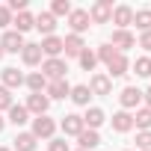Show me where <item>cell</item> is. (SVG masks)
Here are the masks:
<instances>
[{"instance_id": "cell-22", "label": "cell", "mask_w": 151, "mask_h": 151, "mask_svg": "<svg viewBox=\"0 0 151 151\" xmlns=\"http://www.w3.org/2000/svg\"><path fill=\"white\" fill-rule=\"evenodd\" d=\"M42 56H45V53H42V47H39V45H24V50H21V59H24L27 65H39V62H42Z\"/></svg>"}, {"instance_id": "cell-15", "label": "cell", "mask_w": 151, "mask_h": 151, "mask_svg": "<svg viewBox=\"0 0 151 151\" xmlns=\"http://www.w3.org/2000/svg\"><path fill=\"white\" fill-rule=\"evenodd\" d=\"M62 50H65L68 56H80V53L86 50V45H83V39H80V36H74V33H71V36H65V39H62Z\"/></svg>"}, {"instance_id": "cell-30", "label": "cell", "mask_w": 151, "mask_h": 151, "mask_svg": "<svg viewBox=\"0 0 151 151\" xmlns=\"http://www.w3.org/2000/svg\"><path fill=\"white\" fill-rule=\"evenodd\" d=\"M77 59H80L83 71H95V65H98V56H95V50H83Z\"/></svg>"}, {"instance_id": "cell-32", "label": "cell", "mask_w": 151, "mask_h": 151, "mask_svg": "<svg viewBox=\"0 0 151 151\" xmlns=\"http://www.w3.org/2000/svg\"><path fill=\"white\" fill-rule=\"evenodd\" d=\"M116 53H119V50H116V47H113V45H101V47H98V53H95V56H98V59H101V62H110V59H113V56H116Z\"/></svg>"}, {"instance_id": "cell-24", "label": "cell", "mask_w": 151, "mask_h": 151, "mask_svg": "<svg viewBox=\"0 0 151 151\" xmlns=\"http://www.w3.org/2000/svg\"><path fill=\"white\" fill-rule=\"evenodd\" d=\"M21 83H24V74L18 68H3V86L6 89H18Z\"/></svg>"}, {"instance_id": "cell-35", "label": "cell", "mask_w": 151, "mask_h": 151, "mask_svg": "<svg viewBox=\"0 0 151 151\" xmlns=\"http://www.w3.org/2000/svg\"><path fill=\"white\" fill-rule=\"evenodd\" d=\"M47 151H71V148H68V142H65V139H50Z\"/></svg>"}, {"instance_id": "cell-16", "label": "cell", "mask_w": 151, "mask_h": 151, "mask_svg": "<svg viewBox=\"0 0 151 151\" xmlns=\"http://www.w3.org/2000/svg\"><path fill=\"white\" fill-rule=\"evenodd\" d=\"M110 122H113V130H116V133H127V130L133 127V116H130L127 110H122V113H116V116H113Z\"/></svg>"}, {"instance_id": "cell-14", "label": "cell", "mask_w": 151, "mask_h": 151, "mask_svg": "<svg viewBox=\"0 0 151 151\" xmlns=\"http://www.w3.org/2000/svg\"><path fill=\"white\" fill-rule=\"evenodd\" d=\"M104 122H107V116H104V110H101V107H89V110H86V116H83V124H86L89 130H98Z\"/></svg>"}, {"instance_id": "cell-9", "label": "cell", "mask_w": 151, "mask_h": 151, "mask_svg": "<svg viewBox=\"0 0 151 151\" xmlns=\"http://www.w3.org/2000/svg\"><path fill=\"white\" fill-rule=\"evenodd\" d=\"M110 45H113V47H116L119 53H124L127 47H133V45H136V39H133V33H130V30H116V33H113V42H110Z\"/></svg>"}, {"instance_id": "cell-4", "label": "cell", "mask_w": 151, "mask_h": 151, "mask_svg": "<svg viewBox=\"0 0 151 151\" xmlns=\"http://www.w3.org/2000/svg\"><path fill=\"white\" fill-rule=\"evenodd\" d=\"M53 130H56L53 119H47V116H36V119H33V130H30V133H33L36 139H50Z\"/></svg>"}, {"instance_id": "cell-31", "label": "cell", "mask_w": 151, "mask_h": 151, "mask_svg": "<svg viewBox=\"0 0 151 151\" xmlns=\"http://www.w3.org/2000/svg\"><path fill=\"white\" fill-rule=\"evenodd\" d=\"M50 15H71V3L68 0H53V6H50Z\"/></svg>"}, {"instance_id": "cell-25", "label": "cell", "mask_w": 151, "mask_h": 151, "mask_svg": "<svg viewBox=\"0 0 151 151\" xmlns=\"http://www.w3.org/2000/svg\"><path fill=\"white\" fill-rule=\"evenodd\" d=\"M15 151H36V136H33L30 130L18 133V136H15Z\"/></svg>"}, {"instance_id": "cell-17", "label": "cell", "mask_w": 151, "mask_h": 151, "mask_svg": "<svg viewBox=\"0 0 151 151\" xmlns=\"http://www.w3.org/2000/svg\"><path fill=\"white\" fill-rule=\"evenodd\" d=\"M110 89H113V83H110L107 74H95L92 83H89V92L92 95H110Z\"/></svg>"}, {"instance_id": "cell-36", "label": "cell", "mask_w": 151, "mask_h": 151, "mask_svg": "<svg viewBox=\"0 0 151 151\" xmlns=\"http://www.w3.org/2000/svg\"><path fill=\"white\" fill-rule=\"evenodd\" d=\"M9 24H12V12L6 6H0V27H9Z\"/></svg>"}, {"instance_id": "cell-8", "label": "cell", "mask_w": 151, "mask_h": 151, "mask_svg": "<svg viewBox=\"0 0 151 151\" xmlns=\"http://www.w3.org/2000/svg\"><path fill=\"white\" fill-rule=\"evenodd\" d=\"M47 107H50V101H47V95H42V92H33V95L27 98V113L47 116Z\"/></svg>"}, {"instance_id": "cell-21", "label": "cell", "mask_w": 151, "mask_h": 151, "mask_svg": "<svg viewBox=\"0 0 151 151\" xmlns=\"http://www.w3.org/2000/svg\"><path fill=\"white\" fill-rule=\"evenodd\" d=\"M24 83L30 86V92H45V89H47V77H45L42 71H33V74H27V77H24Z\"/></svg>"}, {"instance_id": "cell-10", "label": "cell", "mask_w": 151, "mask_h": 151, "mask_svg": "<svg viewBox=\"0 0 151 151\" xmlns=\"http://www.w3.org/2000/svg\"><path fill=\"white\" fill-rule=\"evenodd\" d=\"M119 101H122V107H124V110H133V107H139V104H142V92H139L136 86H124V89H122V95H119Z\"/></svg>"}, {"instance_id": "cell-38", "label": "cell", "mask_w": 151, "mask_h": 151, "mask_svg": "<svg viewBox=\"0 0 151 151\" xmlns=\"http://www.w3.org/2000/svg\"><path fill=\"white\" fill-rule=\"evenodd\" d=\"M142 98H145V101H148V107H151V86H148V89L142 92Z\"/></svg>"}, {"instance_id": "cell-37", "label": "cell", "mask_w": 151, "mask_h": 151, "mask_svg": "<svg viewBox=\"0 0 151 151\" xmlns=\"http://www.w3.org/2000/svg\"><path fill=\"white\" fill-rule=\"evenodd\" d=\"M139 47H145V50H151V30L139 36Z\"/></svg>"}, {"instance_id": "cell-23", "label": "cell", "mask_w": 151, "mask_h": 151, "mask_svg": "<svg viewBox=\"0 0 151 151\" xmlns=\"http://www.w3.org/2000/svg\"><path fill=\"white\" fill-rule=\"evenodd\" d=\"M9 122H12L15 127L27 124V122H30V113H27V107H21V104H12V107H9Z\"/></svg>"}, {"instance_id": "cell-27", "label": "cell", "mask_w": 151, "mask_h": 151, "mask_svg": "<svg viewBox=\"0 0 151 151\" xmlns=\"http://www.w3.org/2000/svg\"><path fill=\"white\" fill-rule=\"evenodd\" d=\"M133 24H136V30L148 33V30H151V9H139V12H133Z\"/></svg>"}, {"instance_id": "cell-39", "label": "cell", "mask_w": 151, "mask_h": 151, "mask_svg": "<svg viewBox=\"0 0 151 151\" xmlns=\"http://www.w3.org/2000/svg\"><path fill=\"white\" fill-rule=\"evenodd\" d=\"M3 124H6V119H3V116H0V130H3Z\"/></svg>"}, {"instance_id": "cell-13", "label": "cell", "mask_w": 151, "mask_h": 151, "mask_svg": "<svg viewBox=\"0 0 151 151\" xmlns=\"http://www.w3.org/2000/svg\"><path fill=\"white\" fill-rule=\"evenodd\" d=\"M39 47H42V53H45L47 59H56V56L62 53V39H59V36H47Z\"/></svg>"}, {"instance_id": "cell-11", "label": "cell", "mask_w": 151, "mask_h": 151, "mask_svg": "<svg viewBox=\"0 0 151 151\" xmlns=\"http://www.w3.org/2000/svg\"><path fill=\"white\" fill-rule=\"evenodd\" d=\"M45 95H47V101H50V98L59 101V98H68V95H71V86H68V80H50L47 89H45Z\"/></svg>"}, {"instance_id": "cell-19", "label": "cell", "mask_w": 151, "mask_h": 151, "mask_svg": "<svg viewBox=\"0 0 151 151\" xmlns=\"http://www.w3.org/2000/svg\"><path fill=\"white\" fill-rule=\"evenodd\" d=\"M12 24H15V33H21V36H24L27 30H33V27H36V18H33L30 12H18V15L12 18Z\"/></svg>"}, {"instance_id": "cell-33", "label": "cell", "mask_w": 151, "mask_h": 151, "mask_svg": "<svg viewBox=\"0 0 151 151\" xmlns=\"http://www.w3.org/2000/svg\"><path fill=\"white\" fill-rule=\"evenodd\" d=\"M136 148L151 151V130H139V133H136Z\"/></svg>"}, {"instance_id": "cell-12", "label": "cell", "mask_w": 151, "mask_h": 151, "mask_svg": "<svg viewBox=\"0 0 151 151\" xmlns=\"http://www.w3.org/2000/svg\"><path fill=\"white\" fill-rule=\"evenodd\" d=\"M36 30L45 33V39L53 36V30H56V18H53L50 12H39V15H36Z\"/></svg>"}, {"instance_id": "cell-26", "label": "cell", "mask_w": 151, "mask_h": 151, "mask_svg": "<svg viewBox=\"0 0 151 151\" xmlns=\"http://www.w3.org/2000/svg\"><path fill=\"white\" fill-rule=\"evenodd\" d=\"M74 104H80V107H86L89 104V98H92V92H89V86H71V95H68Z\"/></svg>"}, {"instance_id": "cell-28", "label": "cell", "mask_w": 151, "mask_h": 151, "mask_svg": "<svg viewBox=\"0 0 151 151\" xmlns=\"http://www.w3.org/2000/svg\"><path fill=\"white\" fill-rule=\"evenodd\" d=\"M133 124H136V127H142V130H151V107H142V110H136V116H133Z\"/></svg>"}, {"instance_id": "cell-20", "label": "cell", "mask_w": 151, "mask_h": 151, "mask_svg": "<svg viewBox=\"0 0 151 151\" xmlns=\"http://www.w3.org/2000/svg\"><path fill=\"white\" fill-rule=\"evenodd\" d=\"M77 142H80V151H89V148H98L101 145V136H98V130H83L80 136H77Z\"/></svg>"}, {"instance_id": "cell-2", "label": "cell", "mask_w": 151, "mask_h": 151, "mask_svg": "<svg viewBox=\"0 0 151 151\" xmlns=\"http://www.w3.org/2000/svg\"><path fill=\"white\" fill-rule=\"evenodd\" d=\"M110 18H113V0H98L89 9V21L92 24H107Z\"/></svg>"}, {"instance_id": "cell-5", "label": "cell", "mask_w": 151, "mask_h": 151, "mask_svg": "<svg viewBox=\"0 0 151 151\" xmlns=\"http://www.w3.org/2000/svg\"><path fill=\"white\" fill-rule=\"evenodd\" d=\"M86 130V124H83V116H77V113H68V116H62V133L65 136H80Z\"/></svg>"}, {"instance_id": "cell-3", "label": "cell", "mask_w": 151, "mask_h": 151, "mask_svg": "<svg viewBox=\"0 0 151 151\" xmlns=\"http://www.w3.org/2000/svg\"><path fill=\"white\" fill-rule=\"evenodd\" d=\"M24 36L21 33H15V30H6L3 33V39H0V47H3V53H21L24 50Z\"/></svg>"}, {"instance_id": "cell-34", "label": "cell", "mask_w": 151, "mask_h": 151, "mask_svg": "<svg viewBox=\"0 0 151 151\" xmlns=\"http://www.w3.org/2000/svg\"><path fill=\"white\" fill-rule=\"evenodd\" d=\"M9 107H12V95L6 86H0V110H9Z\"/></svg>"}, {"instance_id": "cell-41", "label": "cell", "mask_w": 151, "mask_h": 151, "mask_svg": "<svg viewBox=\"0 0 151 151\" xmlns=\"http://www.w3.org/2000/svg\"><path fill=\"white\" fill-rule=\"evenodd\" d=\"M0 151H9V148H0Z\"/></svg>"}, {"instance_id": "cell-1", "label": "cell", "mask_w": 151, "mask_h": 151, "mask_svg": "<svg viewBox=\"0 0 151 151\" xmlns=\"http://www.w3.org/2000/svg\"><path fill=\"white\" fill-rule=\"evenodd\" d=\"M65 71H68V65L56 56V59H45L42 62V74L47 77V83L50 80H65Z\"/></svg>"}, {"instance_id": "cell-29", "label": "cell", "mask_w": 151, "mask_h": 151, "mask_svg": "<svg viewBox=\"0 0 151 151\" xmlns=\"http://www.w3.org/2000/svg\"><path fill=\"white\" fill-rule=\"evenodd\" d=\"M133 71H136V77H151V56H139L133 62Z\"/></svg>"}, {"instance_id": "cell-6", "label": "cell", "mask_w": 151, "mask_h": 151, "mask_svg": "<svg viewBox=\"0 0 151 151\" xmlns=\"http://www.w3.org/2000/svg\"><path fill=\"white\" fill-rule=\"evenodd\" d=\"M119 30H127L130 24H133V9L127 6V3H122V6H113V18H110Z\"/></svg>"}, {"instance_id": "cell-7", "label": "cell", "mask_w": 151, "mask_h": 151, "mask_svg": "<svg viewBox=\"0 0 151 151\" xmlns=\"http://www.w3.org/2000/svg\"><path fill=\"white\" fill-rule=\"evenodd\" d=\"M68 24H71V30H74V36H80V33H86L89 30V12L86 9H71V15H68Z\"/></svg>"}, {"instance_id": "cell-40", "label": "cell", "mask_w": 151, "mask_h": 151, "mask_svg": "<svg viewBox=\"0 0 151 151\" xmlns=\"http://www.w3.org/2000/svg\"><path fill=\"white\" fill-rule=\"evenodd\" d=\"M0 59H3V47H0Z\"/></svg>"}, {"instance_id": "cell-18", "label": "cell", "mask_w": 151, "mask_h": 151, "mask_svg": "<svg viewBox=\"0 0 151 151\" xmlns=\"http://www.w3.org/2000/svg\"><path fill=\"white\" fill-rule=\"evenodd\" d=\"M107 68H110V77H122V74H127V56L124 53H116L107 62Z\"/></svg>"}]
</instances>
